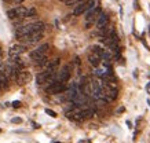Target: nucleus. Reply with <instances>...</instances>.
I'll list each match as a JSON object with an SVG mask.
<instances>
[{
	"label": "nucleus",
	"mask_w": 150,
	"mask_h": 143,
	"mask_svg": "<svg viewBox=\"0 0 150 143\" xmlns=\"http://www.w3.org/2000/svg\"><path fill=\"white\" fill-rule=\"evenodd\" d=\"M26 12H28V8H26V7L18 6L15 8L7 11V17H8L10 19H17V18L22 19V18H26Z\"/></svg>",
	"instance_id": "39448f33"
},
{
	"label": "nucleus",
	"mask_w": 150,
	"mask_h": 143,
	"mask_svg": "<svg viewBox=\"0 0 150 143\" xmlns=\"http://www.w3.org/2000/svg\"><path fill=\"white\" fill-rule=\"evenodd\" d=\"M114 33H116V29H114V26H112V25H108L105 29H102V35H103L105 39H106V37H110L112 35H114Z\"/></svg>",
	"instance_id": "2eb2a0df"
},
{
	"label": "nucleus",
	"mask_w": 150,
	"mask_h": 143,
	"mask_svg": "<svg viewBox=\"0 0 150 143\" xmlns=\"http://www.w3.org/2000/svg\"><path fill=\"white\" fill-rule=\"evenodd\" d=\"M59 1H63V3H66V1H69V0H59Z\"/></svg>",
	"instance_id": "bb28decb"
},
{
	"label": "nucleus",
	"mask_w": 150,
	"mask_h": 143,
	"mask_svg": "<svg viewBox=\"0 0 150 143\" xmlns=\"http://www.w3.org/2000/svg\"><path fill=\"white\" fill-rule=\"evenodd\" d=\"M54 74H55V73H54ZM50 76H52V74H51V73H48L47 70H44V72H40V73H39V74L36 76V83H37L39 85L46 84L47 79H48Z\"/></svg>",
	"instance_id": "f8f14e48"
},
{
	"label": "nucleus",
	"mask_w": 150,
	"mask_h": 143,
	"mask_svg": "<svg viewBox=\"0 0 150 143\" xmlns=\"http://www.w3.org/2000/svg\"><path fill=\"white\" fill-rule=\"evenodd\" d=\"M44 28H46V25H44V22H42V21L32 22V23H28V25H24V26L17 28L15 36H17V39L22 40L24 37H26L28 35H31V33L44 32Z\"/></svg>",
	"instance_id": "f257e3e1"
},
{
	"label": "nucleus",
	"mask_w": 150,
	"mask_h": 143,
	"mask_svg": "<svg viewBox=\"0 0 150 143\" xmlns=\"http://www.w3.org/2000/svg\"><path fill=\"white\" fill-rule=\"evenodd\" d=\"M43 39V32H35L28 35L26 37H24L22 40L26 43V44H35V43H39Z\"/></svg>",
	"instance_id": "1a4fd4ad"
},
{
	"label": "nucleus",
	"mask_w": 150,
	"mask_h": 143,
	"mask_svg": "<svg viewBox=\"0 0 150 143\" xmlns=\"http://www.w3.org/2000/svg\"><path fill=\"white\" fill-rule=\"evenodd\" d=\"M46 91L48 92V94H54V95H58V94H62V92H65V91H66V84L55 81V83H52L51 85L46 87Z\"/></svg>",
	"instance_id": "423d86ee"
},
{
	"label": "nucleus",
	"mask_w": 150,
	"mask_h": 143,
	"mask_svg": "<svg viewBox=\"0 0 150 143\" xmlns=\"http://www.w3.org/2000/svg\"><path fill=\"white\" fill-rule=\"evenodd\" d=\"M0 57H1V50H0Z\"/></svg>",
	"instance_id": "cd10ccee"
},
{
	"label": "nucleus",
	"mask_w": 150,
	"mask_h": 143,
	"mask_svg": "<svg viewBox=\"0 0 150 143\" xmlns=\"http://www.w3.org/2000/svg\"><path fill=\"white\" fill-rule=\"evenodd\" d=\"M17 3H22V1H24V0H15Z\"/></svg>",
	"instance_id": "393cba45"
},
{
	"label": "nucleus",
	"mask_w": 150,
	"mask_h": 143,
	"mask_svg": "<svg viewBox=\"0 0 150 143\" xmlns=\"http://www.w3.org/2000/svg\"><path fill=\"white\" fill-rule=\"evenodd\" d=\"M149 105H150V103H149Z\"/></svg>",
	"instance_id": "c756f323"
},
{
	"label": "nucleus",
	"mask_w": 150,
	"mask_h": 143,
	"mask_svg": "<svg viewBox=\"0 0 150 143\" xmlns=\"http://www.w3.org/2000/svg\"><path fill=\"white\" fill-rule=\"evenodd\" d=\"M58 66H59V59H58V58H55V59H52V61H50V62L47 64V68H46V70H47V72H48V73L54 74V73H55V72H57Z\"/></svg>",
	"instance_id": "ddd939ff"
},
{
	"label": "nucleus",
	"mask_w": 150,
	"mask_h": 143,
	"mask_svg": "<svg viewBox=\"0 0 150 143\" xmlns=\"http://www.w3.org/2000/svg\"><path fill=\"white\" fill-rule=\"evenodd\" d=\"M3 1H6V3H8V1H12V0H3Z\"/></svg>",
	"instance_id": "a878e982"
},
{
	"label": "nucleus",
	"mask_w": 150,
	"mask_h": 143,
	"mask_svg": "<svg viewBox=\"0 0 150 143\" xmlns=\"http://www.w3.org/2000/svg\"><path fill=\"white\" fill-rule=\"evenodd\" d=\"M36 64L39 65V66H44V65H47V64H48V61H47V57H43L42 59L36 61Z\"/></svg>",
	"instance_id": "6ab92c4d"
},
{
	"label": "nucleus",
	"mask_w": 150,
	"mask_h": 143,
	"mask_svg": "<svg viewBox=\"0 0 150 143\" xmlns=\"http://www.w3.org/2000/svg\"><path fill=\"white\" fill-rule=\"evenodd\" d=\"M54 143H59V142H54Z\"/></svg>",
	"instance_id": "c85d7f7f"
},
{
	"label": "nucleus",
	"mask_w": 150,
	"mask_h": 143,
	"mask_svg": "<svg viewBox=\"0 0 150 143\" xmlns=\"http://www.w3.org/2000/svg\"><path fill=\"white\" fill-rule=\"evenodd\" d=\"M11 121L14 122V124H19V122H22V120H21V118H19V117H15V118H12Z\"/></svg>",
	"instance_id": "412c9836"
},
{
	"label": "nucleus",
	"mask_w": 150,
	"mask_h": 143,
	"mask_svg": "<svg viewBox=\"0 0 150 143\" xmlns=\"http://www.w3.org/2000/svg\"><path fill=\"white\" fill-rule=\"evenodd\" d=\"M8 87V79L4 76V73H0V90H6Z\"/></svg>",
	"instance_id": "dca6fc26"
},
{
	"label": "nucleus",
	"mask_w": 150,
	"mask_h": 143,
	"mask_svg": "<svg viewBox=\"0 0 150 143\" xmlns=\"http://www.w3.org/2000/svg\"><path fill=\"white\" fill-rule=\"evenodd\" d=\"M69 79H70V69H69V66H65V68H62L61 72L57 74V81L58 83L66 84Z\"/></svg>",
	"instance_id": "6e6552de"
},
{
	"label": "nucleus",
	"mask_w": 150,
	"mask_h": 143,
	"mask_svg": "<svg viewBox=\"0 0 150 143\" xmlns=\"http://www.w3.org/2000/svg\"><path fill=\"white\" fill-rule=\"evenodd\" d=\"M101 14H102L101 7H92L91 10H88L87 14H85V26L90 28L94 22H97V19L99 18Z\"/></svg>",
	"instance_id": "7ed1b4c3"
},
{
	"label": "nucleus",
	"mask_w": 150,
	"mask_h": 143,
	"mask_svg": "<svg viewBox=\"0 0 150 143\" xmlns=\"http://www.w3.org/2000/svg\"><path fill=\"white\" fill-rule=\"evenodd\" d=\"M46 113L50 117H52V118H55V117H57V113H55L54 110H51V109H46Z\"/></svg>",
	"instance_id": "aec40b11"
},
{
	"label": "nucleus",
	"mask_w": 150,
	"mask_h": 143,
	"mask_svg": "<svg viewBox=\"0 0 150 143\" xmlns=\"http://www.w3.org/2000/svg\"><path fill=\"white\" fill-rule=\"evenodd\" d=\"M108 25H109V15L102 12V14L99 15V18L97 19V28H98L99 30H102V29H105Z\"/></svg>",
	"instance_id": "9b49d317"
},
{
	"label": "nucleus",
	"mask_w": 150,
	"mask_h": 143,
	"mask_svg": "<svg viewBox=\"0 0 150 143\" xmlns=\"http://www.w3.org/2000/svg\"><path fill=\"white\" fill-rule=\"evenodd\" d=\"M26 51V47L25 46H22V44H14V46H11L10 50H8V55H10V58H18L21 54H24Z\"/></svg>",
	"instance_id": "0eeeda50"
},
{
	"label": "nucleus",
	"mask_w": 150,
	"mask_h": 143,
	"mask_svg": "<svg viewBox=\"0 0 150 143\" xmlns=\"http://www.w3.org/2000/svg\"><path fill=\"white\" fill-rule=\"evenodd\" d=\"M31 80V73L28 72V70H19L18 72V76H17V79H15V81L18 83V84H26L28 81Z\"/></svg>",
	"instance_id": "9d476101"
},
{
	"label": "nucleus",
	"mask_w": 150,
	"mask_h": 143,
	"mask_svg": "<svg viewBox=\"0 0 150 143\" xmlns=\"http://www.w3.org/2000/svg\"><path fill=\"white\" fill-rule=\"evenodd\" d=\"M81 1H83V0H69V1H66V6H70V7L74 6V7H76V6L80 4Z\"/></svg>",
	"instance_id": "a211bd4d"
},
{
	"label": "nucleus",
	"mask_w": 150,
	"mask_h": 143,
	"mask_svg": "<svg viewBox=\"0 0 150 143\" xmlns=\"http://www.w3.org/2000/svg\"><path fill=\"white\" fill-rule=\"evenodd\" d=\"M88 61H90V64L92 65L94 68H98L99 64H101V58H99L98 55H95V54H91L88 57Z\"/></svg>",
	"instance_id": "4468645a"
},
{
	"label": "nucleus",
	"mask_w": 150,
	"mask_h": 143,
	"mask_svg": "<svg viewBox=\"0 0 150 143\" xmlns=\"http://www.w3.org/2000/svg\"><path fill=\"white\" fill-rule=\"evenodd\" d=\"M48 48H50V46H48L47 43H44V44H42V46H39L37 48H35V50L29 54V57H31L32 61L36 62V61H39V59H42L43 57H46Z\"/></svg>",
	"instance_id": "20e7f679"
},
{
	"label": "nucleus",
	"mask_w": 150,
	"mask_h": 143,
	"mask_svg": "<svg viewBox=\"0 0 150 143\" xmlns=\"http://www.w3.org/2000/svg\"><path fill=\"white\" fill-rule=\"evenodd\" d=\"M146 91H147V94H150V83L147 84V87H146Z\"/></svg>",
	"instance_id": "5701e85b"
},
{
	"label": "nucleus",
	"mask_w": 150,
	"mask_h": 143,
	"mask_svg": "<svg viewBox=\"0 0 150 143\" xmlns=\"http://www.w3.org/2000/svg\"><path fill=\"white\" fill-rule=\"evenodd\" d=\"M36 15V8L32 7V8H28V12H26V18H31V17Z\"/></svg>",
	"instance_id": "f3484780"
},
{
	"label": "nucleus",
	"mask_w": 150,
	"mask_h": 143,
	"mask_svg": "<svg viewBox=\"0 0 150 143\" xmlns=\"http://www.w3.org/2000/svg\"><path fill=\"white\" fill-rule=\"evenodd\" d=\"M19 106H21V102H19V101L12 102V107H19Z\"/></svg>",
	"instance_id": "4be33fe9"
},
{
	"label": "nucleus",
	"mask_w": 150,
	"mask_h": 143,
	"mask_svg": "<svg viewBox=\"0 0 150 143\" xmlns=\"http://www.w3.org/2000/svg\"><path fill=\"white\" fill-rule=\"evenodd\" d=\"M92 7H95V0H83L80 4L74 7L73 15H81L84 12H87L88 10H91Z\"/></svg>",
	"instance_id": "f03ea898"
},
{
	"label": "nucleus",
	"mask_w": 150,
	"mask_h": 143,
	"mask_svg": "<svg viewBox=\"0 0 150 143\" xmlns=\"http://www.w3.org/2000/svg\"><path fill=\"white\" fill-rule=\"evenodd\" d=\"M123 111H124V107H120L119 110H117V113H123Z\"/></svg>",
	"instance_id": "b1692460"
}]
</instances>
